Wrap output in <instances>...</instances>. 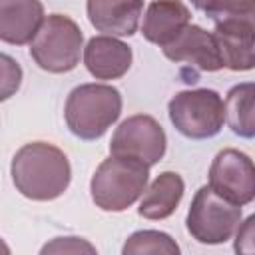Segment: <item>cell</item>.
<instances>
[{
    "label": "cell",
    "mask_w": 255,
    "mask_h": 255,
    "mask_svg": "<svg viewBox=\"0 0 255 255\" xmlns=\"http://www.w3.org/2000/svg\"><path fill=\"white\" fill-rule=\"evenodd\" d=\"M233 249L239 255H255V213H251L237 225Z\"/></svg>",
    "instance_id": "cell-20"
},
{
    "label": "cell",
    "mask_w": 255,
    "mask_h": 255,
    "mask_svg": "<svg viewBox=\"0 0 255 255\" xmlns=\"http://www.w3.org/2000/svg\"><path fill=\"white\" fill-rule=\"evenodd\" d=\"M122 114V94L110 84H80L66 100L64 118L68 129L84 139H100Z\"/></svg>",
    "instance_id": "cell-3"
},
{
    "label": "cell",
    "mask_w": 255,
    "mask_h": 255,
    "mask_svg": "<svg viewBox=\"0 0 255 255\" xmlns=\"http://www.w3.org/2000/svg\"><path fill=\"white\" fill-rule=\"evenodd\" d=\"M42 255H82V253H88V255H94L98 253V249L84 237H74V235H68V237H56L52 239L50 243H46L42 249H40Z\"/></svg>",
    "instance_id": "cell-18"
},
{
    "label": "cell",
    "mask_w": 255,
    "mask_h": 255,
    "mask_svg": "<svg viewBox=\"0 0 255 255\" xmlns=\"http://www.w3.org/2000/svg\"><path fill=\"white\" fill-rule=\"evenodd\" d=\"M131 48L116 36H94L84 46V64L96 80H118L131 68Z\"/></svg>",
    "instance_id": "cell-12"
},
{
    "label": "cell",
    "mask_w": 255,
    "mask_h": 255,
    "mask_svg": "<svg viewBox=\"0 0 255 255\" xmlns=\"http://www.w3.org/2000/svg\"><path fill=\"white\" fill-rule=\"evenodd\" d=\"M191 24V12L181 0H153L143 16L141 34L147 42L163 48Z\"/></svg>",
    "instance_id": "cell-14"
},
{
    "label": "cell",
    "mask_w": 255,
    "mask_h": 255,
    "mask_svg": "<svg viewBox=\"0 0 255 255\" xmlns=\"http://www.w3.org/2000/svg\"><path fill=\"white\" fill-rule=\"evenodd\" d=\"M44 20L40 0H0V40L4 44H30Z\"/></svg>",
    "instance_id": "cell-13"
},
{
    "label": "cell",
    "mask_w": 255,
    "mask_h": 255,
    "mask_svg": "<svg viewBox=\"0 0 255 255\" xmlns=\"http://www.w3.org/2000/svg\"><path fill=\"white\" fill-rule=\"evenodd\" d=\"M0 100L6 102L10 96H14L22 84V68L20 64L10 58L8 54L0 56Z\"/></svg>",
    "instance_id": "cell-19"
},
{
    "label": "cell",
    "mask_w": 255,
    "mask_h": 255,
    "mask_svg": "<svg viewBox=\"0 0 255 255\" xmlns=\"http://www.w3.org/2000/svg\"><path fill=\"white\" fill-rule=\"evenodd\" d=\"M14 187L32 201H52L60 197L72 179L68 155L46 141L22 145L10 165Z\"/></svg>",
    "instance_id": "cell-1"
},
{
    "label": "cell",
    "mask_w": 255,
    "mask_h": 255,
    "mask_svg": "<svg viewBox=\"0 0 255 255\" xmlns=\"http://www.w3.org/2000/svg\"><path fill=\"white\" fill-rule=\"evenodd\" d=\"M241 223V205H235L215 193L209 185H203L195 191L185 227L187 233L203 245H219L231 239L237 225Z\"/></svg>",
    "instance_id": "cell-7"
},
{
    "label": "cell",
    "mask_w": 255,
    "mask_h": 255,
    "mask_svg": "<svg viewBox=\"0 0 255 255\" xmlns=\"http://www.w3.org/2000/svg\"><path fill=\"white\" fill-rule=\"evenodd\" d=\"M207 185L235 205H247L255 199V163L253 159L233 147L221 149L207 175Z\"/></svg>",
    "instance_id": "cell-9"
},
{
    "label": "cell",
    "mask_w": 255,
    "mask_h": 255,
    "mask_svg": "<svg viewBox=\"0 0 255 255\" xmlns=\"http://www.w3.org/2000/svg\"><path fill=\"white\" fill-rule=\"evenodd\" d=\"M90 24L106 36H133L143 16V0H88Z\"/></svg>",
    "instance_id": "cell-11"
},
{
    "label": "cell",
    "mask_w": 255,
    "mask_h": 255,
    "mask_svg": "<svg viewBox=\"0 0 255 255\" xmlns=\"http://www.w3.org/2000/svg\"><path fill=\"white\" fill-rule=\"evenodd\" d=\"M167 137L161 124L147 114L126 118L114 131L110 141V155L131 157L145 165H155L165 155Z\"/></svg>",
    "instance_id": "cell-8"
},
{
    "label": "cell",
    "mask_w": 255,
    "mask_h": 255,
    "mask_svg": "<svg viewBox=\"0 0 255 255\" xmlns=\"http://www.w3.org/2000/svg\"><path fill=\"white\" fill-rule=\"evenodd\" d=\"M167 114L173 128L189 139L213 137L225 124L223 100L209 88L177 92L167 104Z\"/></svg>",
    "instance_id": "cell-6"
},
{
    "label": "cell",
    "mask_w": 255,
    "mask_h": 255,
    "mask_svg": "<svg viewBox=\"0 0 255 255\" xmlns=\"http://www.w3.org/2000/svg\"><path fill=\"white\" fill-rule=\"evenodd\" d=\"M225 2H229V0H191V4H193L197 10L205 12V14H209L211 10L219 8V6L225 4Z\"/></svg>",
    "instance_id": "cell-21"
},
{
    "label": "cell",
    "mask_w": 255,
    "mask_h": 255,
    "mask_svg": "<svg viewBox=\"0 0 255 255\" xmlns=\"http://www.w3.org/2000/svg\"><path fill=\"white\" fill-rule=\"evenodd\" d=\"M163 56L175 64H189L201 72H217L223 68L217 40L213 32L189 24L171 44L163 46Z\"/></svg>",
    "instance_id": "cell-10"
},
{
    "label": "cell",
    "mask_w": 255,
    "mask_h": 255,
    "mask_svg": "<svg viewBox=\"0 0 255 255\" xmlns=\"http://www.w3.org/2000/svg\"><path fill=\"white\" fill-rule=\"evenodd\" d=\"M225 124L245 139L255 137V82L233 86L225 96Z\"/></svg>",
    "instance_id": "cell-16"
},
{
    "label": "cell",
    "mask_w": 255,
    "mask_h": 255,
    "mask_svg": "<svg viewBox=\"0 0 255 255\" xmlns=\"http://www.w3.org/2000/svg\"><path fill=\"white\" fill-rule=\"evenodd\" d=\"M219 46L223 68L247 72L255 68V0H229L207 14Z\"/></svg>",
    "instance_id": "cell-2"
},
{
    "label": "cell",
    "mask_w": 255,
    "mask_h": 255,
    "mask_svg": "<svg viewBox=\"0 0 255 255\" xmlns=\"http://www.w3.org/2000/svg\"><path fill=\"white\" fill-rule=\"evenodd\" d=\"M183 191H185V183L181 175L175 171H163L151 181V185L141 195L137 213L153 221L167 219L169 215L175 213L177 205L181 203Z\"/></svg>",
    "instance_id": "cell-15"
},
{
    "label": "cell",
    "mask_w": 255,
    "mask_h": 255,
    "mask_svg": "<svg viewBox=\"0 0 255 255\" xmlns=\"http://www.w3.org/2000/svg\"><path fill=\"white\" fill-rule=\"evenodd\" d=\"M149 165L143 161L110 155L92 175L90 195L96 207L110 213H120L131 207L147 189Z\"/></svg>",
    "instance_id": "cell-4"
},
{
    "label": "cell",
    "mask_w": 255,
    "mask_h": 255,
    "mask_svg": "<svg viewBox=\"0 0 255 255\" xmlns=\"http://www.w3.org/2000/svg\"><path fill=\"white\" fill-rule=\"evenodd\" d=\"M84 52V36L80 26L64 14L46 16L36 38L30 42V56L50 74L72 72L80 64Z\"/></svg>",
    "instance_id": "cell-5"
},
{
    "label": "cell",
    "mask_w": 255,
    "mask_h": 255,
    "mask_svg": "<svg viewBox=\"0 0 255 255\" xmlns=\"http://www.w3.org/2000/svg\"><path fill=\"white\" fill-rule=\"evenodd\" d=\"M179 245L171 235L157 229H141L131 233L124 247V255H179Z\"/></svg>",
    "instance_id": "cell-17"
}]
</instances>
